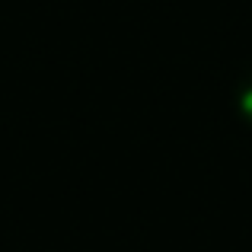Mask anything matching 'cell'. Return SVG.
<instances>
[{
  "label": "cell",
  "instance_id": "obj_1",
  "mask_svg": "<svg viewBox=\"0 0 252 252\" xmlns=\"http://www.w3.org/2000/svg\"><path fill=\"white\" fill-rule=\"evenodd\" d=\"M236 112H240V118L252 128V77L243 80L240 90H236Z\"/></svg>",
  "mask_w": 252,
  "mask_h": 252
}]
</instances>
